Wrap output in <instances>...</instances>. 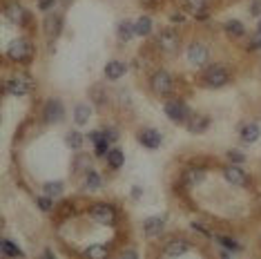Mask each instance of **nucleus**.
<instances>
[{"label":"nucleus","instance_id":"18","mask_svg":"<svg viewBox=\"0 0 261 259\" xmlns=\"http://www.w3.org/2000/svg\"><path fill=\"white\" fill-rule=\"evenodd\" d=\"M261 137V127L257 125V123H248V125H243L241 130V139L246 141V143H254Z\"/></svg>","mask_w":261,"mask_h":259},{"label":"nucleus","instance_id":"8","mask_svg":"<svg viewBox=\"0 0 261 259\" xmlns=\"http://www.w3.org/2000/svg\"><path fill=\"white\" fill-rule=\"evenodd\" d=\"M188 58H190L192 65H206L208 58H210L208 45H203V43H192L190 49H188Z\"/></svg>","mask_w":261,"mask_h":259},{"label":"nucleus","instance_id":"43","mask_svg":"<svg viewBox=\"0 0 261 259\" xmlns=\"http://www.w3.org/2000/svg\"><path fill=\"white\" fill-rule=\"evenodd\" d=\"M43 259H56V257H54V252H52V250H45V255H43Z\"/></svg>","mask_w":261,"mask_h":259},{"label":"nucleus","instance_id":"42","mask_svg":"<svg viewBox=\"0 0 261 259\" xmlns=\"http://www.w3.org/2000/svg\"><path fill=\"white\" fill-rule=\"evenodd\" d=\"M172 20H177V22H185V16H181V14H172Z\"/></svg>","mask_w":261,"mask_h":259},{"label":"nucleus","instance_id":"5","mask_svg":"<svg viewBox=\"0 0 261 259\" xmlns=\"http://www.w3.org/2000/svg\"><path fill=\"white\" fill-rule=\"evenodd\" d=\"M89 215H92L94 221L103 223V226H112V223L116 221V212H114V208H112V206H105V204L94 206L92 210H89Z\"/></svg>","mask_w":261,"mask_h":259},{"label":"nucleus","instance_id":"22","mask_svg":"<svg viewBox=\"0 0 261 259\" xmlns=\"http://www.w3.org/2000/svg\"><path fill=\"white\" fill-rule=\"evenodd\" d=\"M107 161H110V168L112 170H118V168L125 163V156H123V152L118 148H112L110 154H107Z\"/></svg>","mask_w":261,"mask_h":259},{"label":"nucleus","instance_id":"29","mask_svg":"<svg viewBox=\"0 0 261 259\" xmlns=\"http://www.w3.org/2000/svg\"><path fill=\"white\" fill-rule=\"evenodd\" d=\"M0 250H3V255H7V257H22L20 248H16L11 241H5V239H3V244H0Z\"/></svg>","mask_w":261,"mask_h":259},{"label":"nucleus","instance_id":"19","mask_svg":"<svg viewBox=\"0 0 261 259\" xmlns=\"http://www.w3.org/2000/svg\"><path fill=\"white\" fill-rule=\"evenodd\" d=\"M60 29H63V18H60V16H49V18L45 20V31H47L52 38L58 36Z\"/></svg>","mask_w":261,"mask_h":259},{"label":"nucleus","instance_id":"45","mask_svg":"<svg viewBox=\"0 0 261 259\" xmlns=\"http://www.w3.org/2000/svg\"><path fill=\"white\" fill-rule=\"evenodd\" d=\"M259 31H261V22H259Z\"/></svg>","mask_w":261,"mask_h":259},{"label":"nucleus","instance_id":"14","mask_svg":"<svg viewBox=\"0 0 261 259\" xmlns=\"http://www.w3.org/2000/svg\"><path fill=\"white\" fill-rule=\"evenodd\" d=\"M125 63H121V60H110V63L105 65V76L110 78V81H116V78L125 76Z\"/></svg>","mask_w":261,"mask_h":259},{"label":"nucleus","instance_id":"40","mask_svg":"<svg viewBox=\"0 0 261 259\" xmlns=\"http://www.w3.org/2000/svg\"><path fill=\"white\" fill-rule=\"evenodd\" d=\"M121 259H139V255H136V250H125L121 255Z\"/></svg>","mask_w":261,"mask_h":259},{"label":"nucleus","instance_id":"38","mask_svg":"<svg viewBox=\"0 0 261 259\" xmlns=\"http://www.w3.org/2000/svg\"><path fill=\"white\" fill-rule=\"evenodd\" d=\"M87 163H89L87 156H81V159L76 161V168H78V170H83V168H87Z\"/></svg>","mask_w":261,"mask_h":259},{"label":"nucleus","instance_id":"25","mask_svg":"<svg viewBox=\"0 0 261 259\" xmlns=\"http://www.w3.org/2000/svg\"><path fill=\"white\" fill-rule=\"evenodd\" d=\"M85 188H87V190H99L101 188V174L96 170H87V177H85Z\"/></svg>","mask_w":261,"mask_h":259},{"label":"nucleus","instance_id":"33","mask_svg":"<svg viewBox=\"0 0 261 259\" xmlns=\"http://www.w3.org/2000/svg\"><path fill=\"white\" fill-rule=\"evenodd\" d=\"M188 7L194 9L197 14H201V11L206 9V0H188Z\"/></svg>","mask_w":261,"mask_h":259},{"label":"nucleus","instance_id":"27","mask_svg":"<svg viewBox=\"0 0 261 259\" xmlns=\"http://www.w3.org/2000/svg\"><path fill=\"white\" fill-rule=\"evenodd\" d=\"M225 31H228L230 36H243V34H246V27H243L239 20H228L225 22Z\"/></svg>","mask_w":261,"mask_h":259},{"label":"nucleus","instance_id":"23","mask_svg":"<svg viewBox=\"0 0 261 259\" xmlns=\"http://www.w3.org/2000/svg\"><path fill=\"white\" fill-rule=\"evenodd\" d=\"M107 257H110V252H107L105 246H89L85 250V259H107Z\"/></svg>","mask_w":261,"mask_h":259},{"label":"nucleus","instance_id":"12","mask_svg":"<svg viewBox=\"0 0 261 259\" xmlns=\"http://www.w3.org/2000/svg\"><path fill=\"white\" fill-rule=\"evenodd\" d=\"M139 141H141V145H145V148L156 150L158 145H161V134H158L156 130L147 127V130H141L139 132Z\"/></svg>","mask_w":261,"mask_h":259},{"label":"nucleus","instance_id":"41","mask_svg":"<svg viewBox=\"0 0 261 259\" xmlns=\"http://www.w3.org/2000/svg\"><path fill=\"white\" fill-rule=\"evenodd\" d=\"M250 47L252 49H261V31H259V36H254V41L250 43Z\"/></svg>","mask_w":261,"mask_h":259},{"label":"nucleus","instance_id":"26","mask_svg":"<svg viewBox=\"0 0 261 259\" xmlns=\"http://www.w3.org/2000/svg\"><path fill=\"white\" fill-rule=\"evenodd\" d=\"M43 190H45V195L47 197H60L63 195V183L60 181H47L43 185Z\"/></svg>","mask_w":261,"mask_h":259},{"label":"nucleus","instance_id":"9","mask_svg":"<svg viewBox=\"0 0 261 259\" xmlns=\"http://www.w3.org/2000/svg\"><path fill=\"white\" fill-rule=\"evenodd\" d=\"M223 177H225V181L232 183V185H246L248 183L246 172H243L239 166H235V163H232V166H225Z\"/></svg>","mask_w":261,"mask_h":259},{"label":"nucleus","instance_id":"28","mask_svg":"<svg viewBox=\"0 0 261 259\" xmlns=\"http://www.w3.org/2000/svg\"><path fill=\"white\" fill-rule=\"evenodd\" d=\"M150 31H152V20L147 18V16L136 20V34H139V36H147Z\"/></svg>","mask_w":261,"mask_h":259},{"label":"nucleus","instance_id":"4","mask_svg":"<svg viewBox=\"0 0 261 259\" xmlns=\"http://www.w3.org/2000/svg\"><path fill=\"white\" fill-rule=\"evenodd\" d=\"M152 89L158 96H166V94L172 92V76L166 70H158L154 76H152Z\"/></svg>","mask_w":261,"mask_h":259},{"label":"nucleus","instance_id":"20","mask_svg":"<svg viewBox=\"0 0 261 259\" xmlns=\"http://www.w3.org/2000/svg\"><path fill=\"white\" fill-rule=\"evenodd\" d=\"M89 114H92V108H89L87 103L76 105V110H74V123H76V125H85V123L89 121Z\"/></svg>","mask_w":261,"mask_h":259},{"label":"nucleus","instance_id":"34","mask_svg":"<svg viewBox=\"0 0 261 259\" xmlns=\"http://www.w3.org/2000/svg\"><path fill=\"white\" fill-rule=\"evenodd\" d=\"M103 139L107 141V143H112V141L118 139V132H116L114 127H105V130H103Z\"/></svg>","mask_w":261,"mask_h":259},{"label":"nucleus","instance_id":"32","mask_svg":"<svg viewBox=\"0 0 261 259\" xmlns=\"http://www.w3.org/2000/svg\"><path fill=\"white\" fill-rule=\"evenodd\" d=\"M219 244L225 246L228 250H239V248H241L239 241H235V239H230V237H219Z\"/></svg>","mask_w":261,"mask_h":259},{"label":"nucleus","instance_id":"35","mask_svg":"<svg viewBox=\"0 0 261 259\" xmlns=\"http://www.w3.org/2000/svg\"><path fill=\"white\" fill-rule=\"evenodd\" d=\"M228 156H230V161L235 163V166H237V163H243V161H246V156H243L241 152H237V150H230Z\"/></svg>","mask_w":261,"mask_h":259},{"label":"nucleus","instance_id":"2","mask_svg":"<svg viewBox=\"0 0 261 259\" xmlns=\"http://www.w3.org/2000/svg\"><path fill=\"white\" fill-rule=\"evenodd\" d=\"M7 56L11 60H27L31 56V45L29 41H25V38H16V41H11L9 43V47H7Z\"/></svg>","mask_w":261,"mask_h":259},{"label":"nucleus","instance_id":"15","mask_svg":"<svg viewBox=\"0 0 261 259\" xmlns=\"http://www.w3.org/2000/svg\"><path fill=\"white\" fill-rule=\"evenodd\" d=\"M210 125V119L208 116H201V114H190L188 119V130L192 134H199V132H206V127Z\"/></svg>","mask_w":261,"mask_h":259},{"label":"nucleus","instance_id":"31","mask_svg":"<svg viewBox=\"0 0 261 259\" xmlns=\"http://www.w3.org/2000/svg\"><path fill=\"white\" fill-rule=\"evenodd\" d=\"M36 206L41 208L43 212H49L54 208V204H52V197H47V195H43V197H38L36 199Z\"/></svg>","mask_w":261,"mask_h":259},{"label":"nucleus","instance_id":"44","mask_svg":"<svg viewBox=\"0 0 261 259\" xmlns=\"http://www.w3.org/2000/svg\"><path fill=\"white\" fill-rule=\"evenodd\" d=\"M221 259H230V257H228V252H221Z\"/></svg>","mask_w":261,"mask_h":259},{"label":"nucleus","instance_id":"3","mask_svg":"<svg viewBox=\"0 0 261 259\" xmlns=\"http://www.w3.org/2000/svg\"><path fill=\"white\" fill-rule=\"evenodd\" d=\"M31 87H34V81L27 74H16L7 83V92L14 94V96H25V94L31 92Z\"/></svg>","mask_w":261,"mask_h":259},{"label":"nucleus","instance_id":"1","mask_svg":"<svg viewBox=\"0 0 261 259\" xmlns=\"http://www.w3.org/2000/svg\"><path fill=\"white\" fill-rule=\"evenodd\" d=\"M203 81H206V85H210V87H223L225 83L230 81V74L223 65H212L206 70Z\"/></svg>","mask_w":261,"mask_h":259},{"label":"nucleus","instance_id":"21","mask_svg":"<svg viewBox=\"0 0 261 259\" xmlns=\"http://www.w3.org/2000/svg\"><path fill=\"white\" fill-rule=\"evenodd\" d=\"M183 179L188 185H199V183H203V179H206V170H203V168H190Z\"/></svg>","mask_w":261,"mask_h":259},{"label":"nucleus","instance_id":"10","mask_svg":"<svg viewBox=\"0 0 261 259\" xmlns=\"http://www.w3.org/2000/svg\"><path fill=\"white\" fill-rule=\"evenodd\" d=\"M25 9H22V5L18 3H7L5 5V18L9 22H14V25H22L25 22Z\"/></svg>","mask_w":261,"mask_h":259},{"label":"nucleus","instance_id":"36","mask_svg":"<svg viewBox=\"0 0 261 259\" xmlns=\"http://www.w3.org/2000/svg\"><path fill=\"white\" fill-rule=\"evenodd\" d=\"M54 3H56V0H38V9H41V11H47V9L54 7Z\"/></svg>","mask_w":261,"mask_h":259},{"label":"nucleus","instance_id":"37","mask_svg":"<svg viewBox=\"0 0 261 259\" xmlns=\"http://www.w3.org/2000/svg\"><path fill=\"white\" fill-rule=\"evenodd\" d=\"M192 228H194L197 233H201V235H206V237H210V230H208L206 226H201V223H199V221H194V223H192Z\"/></svg>","mask_w":261,"mask_h":259},{"label":"nucleus","instance_id":"11","mask_svg":"<svg viewBox=\"0 0 261 259\" xmlns=\"http://www.w3.org/2000/svg\"><path fill=\"white\" fill-rule=\"evenodd\" d=\"M166 228V217H147L143 221V230L147 237H158Z\"/></svg>","mask_w":261,"mask_h":259},{"label":"nucleus","instance_id":"13","mask_svg":"<svg viewBox=\"0 0 261 259\" xmlns=\"http://www.w3.org/2000/svg\"><path fill=\"white\" fill-rule=\"evenodd\" d=\"M158 45H161V49L166 54H172V52H177V47H179V36L174 31H163L161 36H158Z\"/></svg>","mask_w":261,"mask_h":259},{"label":"nucleus","instance_id":"39","mask_svg":"<svg viewBox=\"0 0 261 259\" xmlns=\"http://www.w3.org/2000/svg\"><path fill=\"white\" fill-rule=\"evenodd\" d=\"M250 14H252V16H259V14H261V3H259V0H257V3H252Z\"/></svg>","mask_w":261,"mask_h":259},{"label":"nucleus","instance_id":"16","mask_svg":"<svg viewBox=\"0 0 261 259\" xmlns=\"http://www.w3.org/2000/svg\"><path fill=\"white\" fill-rule=\"evenodd\" d=\"M190 250V244L188 241H183V239H174V241H170V244L166 246V255L168 257H181L183 252H188Z\"/></svg>","mask_w":261,"mask_h":259},{"label":"nucleus","instance_id":"6","mask_svg":"<svg viewBox=\"0 0 261 259\" xmlns=\"http://www.w3.org/2000/svg\"><path fill=\"white\" fill-rule=\"evenodd\" d=\"M163 112H166L168 119H172V121H177V123H181L183 119H190L188 105L181 103V101H168L166 108H163Z\"/></svg>","mask_w":261,"mask_h":259},{"label":"nucleus","instance_id":"24","mask_svg":"<svg viewBox=\"0 0 261 259\" xmlns=\"http://www.w3.org/2000/svg\"><path fill=\"white\" fill-rule=\"evenodd\" d=\"M65 143H67V148H72V150H81L83 148V134L78 132V130H74V132H70L65 137Z\"/></svg>","mask_w":261,"mask_h":259},{"label":"nucleus","instance_id":"7","mask_svg":"<svg viewBox=\"0 0 261 259\" xmlns=\"http://www.w3.org/2000/svg\"><path fill=\"white\" fill-rule=\"evenodd\" d=\"M43 116H45V121H47V123H58V121H63V116H65L63 103H60V101H56V99L47 101Z\"/></svg>","mask_w":261,"mask_h":259},{"label":"nucleus","instance_id":"17","mask_svg":"<svg viewBox=\"0 0 261 259\" xmlns=\"http://www.w3.org/2000/svg\"><path fill=\"white\" fill-rule=\"evenodd\" d=\"M134 34H136V22H132V20H121L118 22V38H121L123 43L132 41Z\"/></svg>","mask_w":261,"mask_h":259},{"label":"nucleus","instance_id":"30","mask_svg":"<svg viewBox=\"0 0 261 259\" xmlns=\"http://www.w3.org/2000/svg\"><path fill=\"white\" fill-rule=\"evenodd\" d=\"M110 143H107L105 139H101V141H96L94 143V154L96 156H103V154H110Z\"/></svg>","mask_w":261,"mask_h":259}]
</instances>
